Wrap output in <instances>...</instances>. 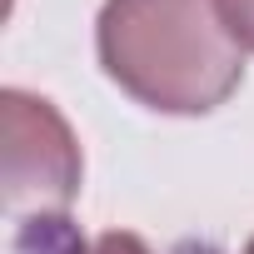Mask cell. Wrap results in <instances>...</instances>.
I'll list each match as a JSON object with an SVG mask.
<instances>
[{
  "mask_svg": "<svg viewBox=\"0 0 254 254\" xmlns=\"http://www.w3.org/2000/svg\"><path fill=\"white\" fill-rule=\"evenodd\" d=\"M95 55L155 115H209L244 85V45L229 35L219 0H105Z\"/></svg>",
  "mask_w": 254,
  "mask_h": 254,
  "instance_id": "cell-1",
  "label": "cell"
},
{
  "mask_svg": "<svg viewBox=\"0 0 254 254\" xmlns=\"http://www.w3.org/2000/svg\"><path fill=\"white\" fill-rule=\"evenodd\" d=\"M0 120H5V214L30 219H65L80 194L85 155L70 120L55 100L5 85L0 90Z\"/></svg>",
  "mask_w": 254,
  "mask_h": 254,
  "instance_id": "cell-2",
  "label": "cell"
},
{
  "mask_svg": "<svg viewBox=\"0 0 254 254\" xmlns=\"http://www.w3.org/2000/svg\"><path fill=\"white\" fill-rule=\"evenodd\" d=\"M219 15H224L229 35L244 50H254V0H219Z\"/></svg>",
  "mask_w": 254,
  "mask_h": 254,
  "instance_id": "cell-3",
  "label": "cell"
},
{
  "mask_svg": "<svg viewBox=\"0 0 254 254\" xmlns=\"http://www.w3.org/2000/svg\"><path fill=\"white\" fill-rule=\"evenodd\" d=\"M85 254H155L140 234H130V229H110V234H100V239H90L85 244Z\"/></svg>",
  "mask_w": 254,
  "mask_h": 254,
  "instance_id": "cell-4",
  "label": "cell"
},
{
  "mask_svg": "<svg viewBox=\"0 0 254 254\" xmlns=\"http://www.w3.org/2000/svg\"><path fill=\"white\" fill-rule=\"evenodd\" d=\"M239 254H254V239H249V244H244V249H239Z\"/></svg>",
  "mask_w": 254,
  "mask_h": 254,
  "instance_id": "cell-5",
  "label": "cell"
}]
</instances>
